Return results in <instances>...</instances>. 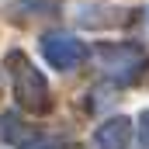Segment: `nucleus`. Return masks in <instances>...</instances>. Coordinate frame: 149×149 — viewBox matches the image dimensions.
Here are the masks:
<instances>
[{
  "label": "nucleus",
  "instance_id": "obj_1",
  "mask_svg": "<svg viewBox=\"0 0 149 149\" xmlns=\"http://www.w3.org/2000/svg\"><path fill=\"white\" fill-rule=\"evenodd\" d=\"M7 70H10V80H14V94H17V101H21L28 111L42 114V111H49V108H52L49 83H45V76L31 66V59H28V56L10 52V56H7Z\"/></svg>",
  "mask_w": 149,
  "mask_h": 149
},
{
  "label": "nucleus",
  "instance_id": "obj_2",
  "mask_svg": "<svg viewBox=\"0 0 149 149\" xmlns=\"http://www.w3.org/2000/svg\"><path fill=\"white\" fill-rule=\"evenodd\" d=\"M97 63H101V70L111 80L135 83L146 73L149 56H146L142 45H132V42H104V45H97Z\"/></svg>",
  "mask_w": 149,
  "mask_h": 149
},
{
  "label": "nucleus",
  "instance_id": "obj_3",
  "mask_svg": "<svg viewBox=\"0 0 149 149\" xmlns=\"http://www.w3.org/2000/svg\"><path fill=\"white\" fill-rule=\"evenodd\" d=\"M42 56L56 70H73L76 63L83 59V45H80V38L66 35V31H49L42 38Z\"/></svg>",
  "mask_w": 149,
  "mask_h": 149
},
{
  "label": "nucleus",
  "instance_id": "obj_4",
  "mask_svg": "<svg viewBox=\"0 0 149 149\" xmlns=\"http://www.w3.org/2000/svg\"><path fill=\"white\" fill-rule=\"evenodd\" d=\"M94 142L97 149H128L132 146V121L128 118H111V121H104L97 132H94Z\"/></svg>",
  "mask_w": 149,
  "mask_h": 149
},
{
  "label": "nucleus",
  "instance_id": "obj_5",
  "mask_svg": "<svg viewBox=\"0 0 149 149\" xmlns=\"http://www.w3.org/2000/svg\"><path fill=\"white\" fill-rule=\"evenodd\" d=\"M24 149H63V142L59 139H49V135H38L31 142H24Z\"/></svg>",
  "mask_w": 149,
  "mask_h": 149
},
{
  "label": "nucleus",
  "instance_id": "obj_6",
  "mask_svg": "<svg viewBox=\"0 0 149 149\" xmlns=\"http://www.w3.org/2000/svg\"><path fill=\"white\" fill-rule=\"evenodd\" d=\"M139 135H142V142L149 146V111L142 114V118H139Z\"/></svg>",
  "mask_w": 149,
  "mask_h": 149
}]
</instances>
